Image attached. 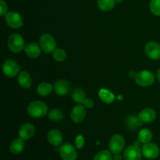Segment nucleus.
<instances>
[{
	"label": "nucleus",
	"instance_id": "1",
	"mask_svg": "<svg viewBox=\"0 0 160 160\" xmlns=\"http://www.w3.org/2000/svg\"><path fill=\"white\" fill-rule=\"evenodd\" d=\"M48 108L44 102L34 101L29 104L28 107V113L31 118H42L47 114Z\"/></svg>",
	"mask_w": 160,
	"mask_h": 160
},
{
	"label": "nucleus",
	"instance_id": "2",
	"mask_svg": "<svg viewBox=\"0 0 160 160\" xmlns=\"http://www.w3.org/2000/svg\"><path fill=\"white\" fill-rule=\"evenodd\" d=\"M9 49L13 53H20L25 48V42L23 38L19 34H12L9 37L7 41Z\"/></svg>",
	"mask_w": 160,
	"mask_h": 160
},
{
	"label": "nucleus",
	"instance_id": "3",
	"mask_svg": "<svg viewBox=\"0 0 160 160\" xmlns=\"http://www.w3.org/2000/svg\"><path fill=\"white\" fill-rule=\"evenodd\" d=\"M39 45L44 52L49 54L56 48V42L50 34H44L39 39Z\"/></svg>",
	"mask_w": 160,
	"mask_h": 160
},
{
	"label": "nucleus",
	"instance_id": "4",
	"mask_svg": "<svg viewBox=\"0 0 160 160\" xmlns=\"http://www.w3.org/2000/svg\"><path fill=\"white\" fill-rule=\"evenodd\" d=\"M155 81L154 73L149 70H142L135 76V82L141 87L151 86Z\"/></svg>",
	"mask_w": 160,
	"mask_h": 160
},
{
	"label": "nucleus",
	"instance_id": "5",
	"mask_svg": "<svg viewBox=\"0 0 160 160\" xmlns=\"http://www.w3.org/2000/svg\"><path fill=\"white\" fill-rule=\"evenodd\" d=\"M125 146V139L121 134H114L109 140V150L112 154H120Z\"/></svg>",
	"mask_w": 160,
	"mask_h": 160
},
{
	"label": "nucleus",
	"instance_id": "6",
	"mask_svg": "<svg viewBox=\"0 0 160 160\" xmlns=\"http://www.w3.org/2000/svg\"><path fill=\"white\" fill-rule=\"evenodd\" d=\"M5 20L6 23L9 28L17 29V28H21L23 25V20L21 15L15 11H10L6 13L5 16Z\"/></svg>",
	"mask_w": 160,
	"mask_h": 160
},
{
	"label": "nucleus",
	"instance_id": "7",
	"mask_svg": "<svg viewBox=\"0 0 160 160\" xmlns=\"http://www.w3.org/2000/svg\"><path fill=\"white\" fill-rule=\"evenodd\" d=\"M59 152L62 160H76L78 158L76 149L71 144H62L59 148Z\"/></svg>",
	"mask_w": 160,
	"mask_h": 160
},
{
	"label": "nucleus",
	"instance_id": "8",
	"mask_svg": "<svg viewBox=\"0 0 160 160\" xmlns=\"http://www.w3.org/2000/svg\"><path fill=\"white\" fill-rule=\"evenodd\" d=\"M3 73L8 78H13L18 75L20 67L13 59H7L2 65Z\"/></svg>",
	"mask_w": 160,
	"mask_h": 160
},
{
	"label": "nucleus",
	"instance_id": "9",
	"mask_svg": "<svg viewBox=\"0 0 160 160\" xmlns=\"http://www.w3.org/2000/svg\"><path fill=\"white\" fill-rule=\"evenodd\" d=\"M145 52L149 59L157 60L160 59V45L156 42H148L145 46Z\"/></svg>",
	"mask_w": 160,
	"mask_h": 160
},
{
	"label": "nucleus",
	"instance_id": "10",
	"mask_svg": "<svg viewBox=\"0 0 160 160\" xmlns=\"http://www.w3.org/2000/svg\"><path fill=\"white\" fill-rule=\"evenodd\" d=\"M142 155L145 158L149 159H154L157 158L159 155V148L157 145L154 143L145 144L142 148Z\"/></svg>",
	"mask_w": 160,
	"mask_h": 160
},
{
	"label": "nucleus",
	"instance_id": "11",
	"mask_svg": "<svg viewBox=\"0 0 160 160\" xmlns=\"http://www.w3.org/2000/svg\"><path fill=\"white\" fill-rule=\"evenodd\" d=\"M86 116L85 107L83 105L78 104L72 109L70 118L75 123H80L84 120Z\"/></svg>",
	"mask_w": 160,
	"mask_h": 160
},
{
	"label": "nucleus",
	"instance_id": "12",
	"mask_svg": "<svg viewBox=\"0 0 160 160\" xmlns=\"http://www.w3.org/2000/svg\"><path fill=\"white\" fill-rule=\"evenodd\" d=\"M142 149L137 145H131L126 148L123 157L125 160H142Z\"/></svg>",
	"mask_w": 160,
	"mask_h": 160
},
{
	"label": "nucleus",
	"instance_id": "13",
	"mask_svg": "<svg viewBox=\"0 0 160 160\" xmlns=\"http://www.w3.org/2000/svg\"><path fill=\"white\" fill-rule=\"evenodd\" d=\"M34 133H35V128L34 125L30 123L23 124L19 130V136L20 138L24 141L31 138L34 135Z\"/></svg>",
	"mask_w": 160,
	"mask_h": 160
},
{
	"label": "nucleus",
	"instance_id": "14",
	"mask_svg": "<svg viewBox=\"0 0 160 160\" xmlns=\"http://www.w3.org/2000/svg\"><path fill=\"white\" fill-rule=\"evenodd\" d=\"M47 138H48V142L54 146L60 145L62 142V139H63L61 131L56 129H52L48 131Z\"/></svg>",
	"mask_w": 160,
	"mask_h": 160
},
{
	"label": "nucleus",
	"instance_id": "15",
	"mask_svg": "<svg viewBox=\"0 0 160 160\" xmlns=\"http://www.w3.org/2000/svg\"><path fill=\"white\" fill-rule=\"evenodd\" d=\"M140 120L143 123H152L156 117V113L154 109L151 108H146L141 111L138 114Z\"/></svg>",
	"mask_w": 160,
	"mask_h": 160
},
{
	"label": "nucleus",
	"instance_id": "16",
	"mask_svg": "<svg viewBox=\"0 0 160 160\" xmlns=\"http://www.w3.org/2000/svg\"><path fill=\"white\" fill-rule=\"evenodd\" d=\"M24 52L28 57L34 59V58H37L40 56L42 48H41L40 45H38L37 43L31 42V43H29L25 46Z\"/></svg>",
	"mask_w": 160,
	"mask_h": 160
},
{
	"label": "nucleus",
	"instance_id": "17",
	"mask_svg": "<svg viewBox=\"0 0 160 160\" xmlns=\"http://www.w3.org/2000/svg\"><path fill=\"white\" fill-rule=\"evenodd\" d=\"M54 90L56 93L59 95H66L70 92V85L68 81L65 80L57 81L54 84Z\"/></svg>",
	"mask_w": 160,
	"mask_h": 160
},
{
	"label": "nucleus",
	"instance_id": "18",
	"mask_svg": "<svg viewBox=\"0 0 160 160\" xmlns=\"http://www.w3.org/2000/svg\"><path fill=\"white\" fill-rule=\"evenodd\" d=\"M17 82L23 88H29L32 84V79L28 72L21 71L17 75Z\"/></svg>",
	"mask_w": 160,
	"mask_h": 160
},
{
	"label": "nucleus",
	"instance_id": "19",
	"mask_svg": "<svg viewBox=\"0 0 160 160\" xmlns=\"http://www.w3.org/2000/svg\"><path fill=\"white\" fill-rule=\"evenodd\" d=\"M25 148V143L24 140L20 138L15 139L11 142L10 145H9V150H10L11 153L13 155H19L23 151Z\"/></svg>",
	"mask_w": 160,
	"mask_h": 160
},
{
	"label": "nucleus",
	"instance_id": "20",
	"mask_svg": "<svg viewBox=\"0 0 160 160\" xmlns=\"http://www.w3.org/2000/svg\"><path fill=\"white\" fill-rule=\"evenodd\" d=\"M53 89H54V87H53L52 84H50L49 83L44 82V83H42V84H40L38 86L37 93L40 96L45 97L49 95L50 94L52 93Z\"/></svg>",
	"mask_w": 160,
	"mask_h": 160
},
{
	"label": "nucleus",
	"instance_id": "21",
	"mask_svg": "<svg viewBox=\"0 0 160 160\" xmlns=\"http://www.w3.org/2000/svg\"><path fill=\"white\" fill-rule=\"evenodd\" d=\"M116 3H117L116 0H98L97 6L101 11L107 12L113 9Z\"/></svg>",
	"mask_w": 160,
	"mask_h": 160
},
{
	"label": "nucleus",
	"instance_id": "22",
	"mask_svg": "<svg viewBox=\"0 0 160 160\" xmlns=\"http://www.w3.org/2000/svg\"><path fill=\"white\" fill-rule=\"evenodd\" d=\"M98 96L103 102L107 103V104H110L115 100V96L113 95V94L110 91L105 88L101 89L98 92Z\"/></svg>",
	"mask_w": 160,
	"mask_h": 160
},
{
	"label": "nucleus",
	"instance_id": "23",
	"mask_svg": "<svg viewBox=\"0 0 160 160\" xmlns=\"http://www.w3.org/2000/svg\"><path fill=\"white\" fill-rule=\"evenodd\" d=\"M142 123L143 122L141 121L139 117L134 115L129 116L127 119V126H128V129H130L131 131H134L138 128L139 127L142 126Z\"/></svg>",
	"mask_w": 160,
	"mask_h": 160
},
{
	"label": "nucleus",
	"instance_id": "24",
	"mask_svg": "<svg viewBox=\"0 0 160 160\" xmlns=\"http://www.w3.org/2000/svg\"><path fill=\"white\" fill-rule=\"evenodd\" d=\"M138 138V141H140L142 143H148L152 139V133L148 128H144L139 131Z\"/></svg>",
	"mask_w": 160,
	"mask_h": 160
},
{
	"label": "nucleus",
	"instance_id": "25",
	"mask_svg": "<svg viewBox=\"0 0 160 160\" xmlns=\"http://www.w3.org/2000/svg\"><path fill=\"white\" fill-rule=\"evenodd\" d=\"M72 98L78 104H82L84 100L86 98L85 92L83 89L79 88H75L72 92Z\"/></svg>",
	"mask_w": 160,
	"mask_h": 160
},
{
	"label": "nucleus",
	"instance_id": "26",
	"mask_svg": "<svg viewBox=\"0 0 160 160\" xmlns=\"http://www.w3.org/2000/svg\"><path fill=\"white\" fill-rule=\"evenodd\" d=\"M48 117L50 120L54 122L60 121L63 118V114L59 109H53L48 113Z\"/></svg>",
	"mask_w": 160,
	"mask_h": 160
},
{
	"label": "nucleus",
	"instance_id": "27",
	"mask_svg": "<svg viewBox=\"0 0 160 160\" xmlns=\"http://www.w3.org/2000/svg\"><path fill=\"white\" fill-rule=\"evenodd\" d=\"M53 59L57 62H62L67 57V53L62 48H56L52 52Z\"/></svg>",
	"mask_w": 160,
	"mask_h": 160
},
{
	"label": "nucleus",
	"instance_id": "28",
	"mask_svg": "<svg viewBox=\"0 0 160 160\" xmlns=\"http://www.w3.org/2000/svg\"><path fill=\"white\" fill-rule=\"evenodd\" d=\"M111 153H112L111 152L107 150H102L95 155L93 160H112Z\"/></svg>",
	"mask_w": 160,
	"mask_h": 160
},
{
	"label": "nucleus",
	"instance_id": "29",
	"mask_svg": "<svg viewBox=\"0 0 160 160\" xmlns=\"http://www.w3.org/2000/svg\"><path fill=\"white\" fill-rule=\"evenodd\" d=\"M149 8L152 13L155 16H160V0H151Z\"/></svg>",
	"mask_w": 160,
	"mask_h": 160
},
{
	"label": "nucleus",
	"instance_id": "30",
	"mask_svg": "<svg viewBox=\"0 0 160 160\" xmlns=\"http://www.w3.org/2000/svg\"><path fill=\"white\" fill-rule=\"evenodd\" d=\"M75 145L78 149H81L84 145V138L82 135L79 134L75 138Z\"/></svg>",
	"mask_w": 160,
	"mask_h": 160
},
{
	"label": "nucleus",
	"instance_id": "31",
	"mask_svg": "<svg viewBox=\"0 0 160 160\" xmlns=\"http://www.w3.org/2000/svg\"><path fill=\"white\" fill-rule=\"evenodd\" d=\"M8 12V6L4 0H0V16H6Z\"/></svg>",
	"mask_w": 160,
	"mask_h": 160
},
{
	"label": "nucleus",
	"instance_id": "32",
	"mask_svg": "<svg viewBox=\"0 0 160 160\" xmlns=\"http://www.w3.org/2000/svg\"><path fill=\"white\" fill-rule=\"evenodd\" d=\"M83 106L88 109H92L94 106V102L92 98H85L82 103Z\"/></svg>",
	"mask_w": 160,
	"mask_h": 160
},
{
	"label": "nucleus",
	"instance_id": "33",
	"mask_svg": "<svg viewBox=\"0 0 160 160\" xmlns=\"http://www.w3.org/2000/svg\"><path fill=\"white\" fill-rule=\"evenodd\" d=\"M113 160H123V156H120V154H114V156L112 157Z\"/></svg>",
	"mask_w": 160,
	"mask_h": 160
},
{
	"label": "nucleus",
	"instance_id": "34",
	"mask_svg": "<svg viewBox=\"0 0 160 160\" xmlns=\"http://www.w3.org/2000/svg\"><path fill=\"white\" fill-rule=\"evenodd\" d=\"M157 79L160 82V68L158 70V72H157Z\"/></svg>",
	"mask_w": 160,
	"mask_h": 160
},
{
	"label": "nucleus",
	"instance_id": "35",
	"mask_svg": "<svg viewBox=\"0 0 160 160\" xmlns=\"http://www.w3.org/2000/svg\"><path fill=\"white\" fill-rule=\"evenodd\" d=\"M116 2H117L120 3V2H123V0H116Z\"/></svg>",
	"mask_w": 160,
	"mask_h": 160
}]
</instances>
